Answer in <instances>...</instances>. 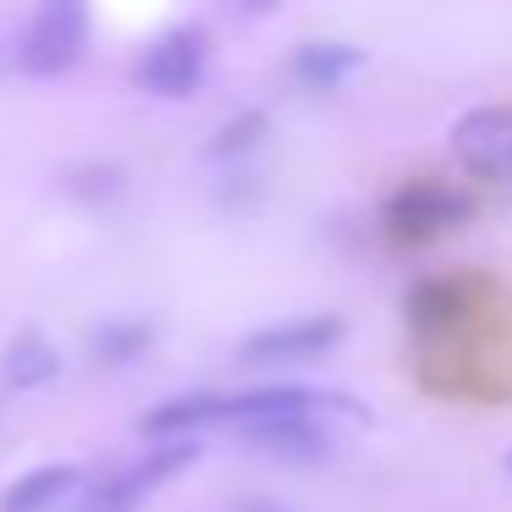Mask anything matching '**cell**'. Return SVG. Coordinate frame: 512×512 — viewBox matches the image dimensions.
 I'll use <instances>...</instances> for the list:
<instances>
[{
	"mask_svg": "<svg viewBox=\"0 0 512 512\" xmlns=\"http://www.w3.org/2000/svg\"><path fill=\"white\" fill-rule=\"evenodd\" d=\"M468 215H474V199H468L463 188H452V182H441V177H413L386 199L380 226H386V243L424 248V243H435V237L457 232Z\"/></svg>",
	"mask_w": 512,
	"mask_h": 512,
	"instance_id": "cell-1",
	"label": "cell"
},
{
	"mask_svg": "<svg viewBox=\"0 0 512 512\" xmlns=\"http://www.w3.org/2000/svg\"><path fill=\"white\" fill-rule=\"evenodd\" d=\"M83 45H89V0H39L17 61L34 78H61L83 61Z\"/></svg>",
	"mask_w": 512,
	"mask_h": 512,
	"instance_id": "cell-2",
	"label": "cell"
},
{
	"mask_svg": "<svg viewBox=\"0 0 512 512\" xmlns=\"http://www.w3.org/2000/svg\"><path fill=\"white\" fill-rule=\"evenodd\" d=\"M452 149L468 177L512 182V105H474L457 116Z\"/></svg>",
	"mask_w": 512,
	"mask_h": 512,
	"instance_id": "cell-3",
	"label": "cell"
},
{
	"mask_svg": "<svg viewBox=\"0 0 512 512\" xmlns=\"http://www.w3.org/2000/svg\"><path fill=\"white\" fill-rule=\"evenodd\" d=\"M138 89L160 94V100H188L204 83V39L193 28H171L138 56Z\"/></svg>",
	"mask_w": 512,
	"mask_h": 512,
	"instance_id": "cell-4",
	"label": "cell"
},
{
	"mask_svg": "<svg viewBox=\"0 0 512 512\" xmlns=\"http://www.w3.org/2000/svg\"><path fill=\"white\" fill-rule=\"evenodd\" d=\"M199 457V446L193 441H177V446H166V452H155V457H144V463H133V468H122V474H111L105 485H94L89 496L78 501V512H138V501L149 496V490H160L166 479H177L182 468Z\"/></svg>",
	"mask_w": 512,
	"mask_h": 512,
	"instance_id": "cell-5",
	"label": "cell"
},
{
	"mask_svg": "<svg viewBox=\"0 0 512 512\" xmlns=\"http://www.w3.org/2000/svg\"><path fill=\"white\" fill-rule=\"evenodd\" d=\"M347 325L336 314H309V320H287V325H270V331H254L237 353L243 364H309V358L331 353L342 342Z\"/></svg>",
	"mask_w": 512,
	"mask_h": 512,
	"instance_id": "cell-6",
	"label": "cell"
},
{
	"mask_svg": "<svg viewBox=\"0 0 512 512\" xmlns=\"http://www.w3.org/2000/svg\"><path fill=\"white\" fill-rule=\"evenodd\" d=\"M468 314H474V292L457 276H430L408 292V325L419 336H430V342L435 336H452Z\"/></svg>",
	"mask_w": 512,
	"mask_h": 512,
	"instance_id": "cell-7",
	"label": "cell"
},
{
	"mask_svg": "<svg viewBox=\"0 0 512 512\" xmlns=\"http://www.w3.org/2000/svg\"><path fill=\"white\" fill-rule=\"evenodd\" d=\"M237 435L270 457H287V463H320V457H331V441H325L320 419H259V424H237Z\"/></svg>",
	"mask_w": 512,
	"mask_h": 512,
	"instance_id": "cell-8",
	"label": "cell"
},
{
	"mask_svg": "<svg viewBox=\"0 0 512 512\" xmlns=\"http://www.w3.org/2000/svg\"><path fill=\"white\" fill-rule=\"evenodd\" d=\"M78 485H83V474H78L72 463L28 468L17 485H6V496H0V512H50L61 496H72Z\"/></svg>",
	"mask_w": 512,
	"mask_h": 512,
	"instance_id": "cell-9",
	"label": "cell"
},
{
	"mask_svg": "<svg viewBox=\"0 0 512 512\" xmlns=\"http://www.w3.org/2000/svg\"><path fill=\"white\" fill-rule=\"evenodd\" d=\"M0 375H6L12 391H45L50 380L61 375V353L39 331H23L12 347H6V358H0Z\"/></svg>",
	"mask_w": 512,
	"mask_h": 512,
	"instance_id": "cell-10",
	"label": "cell"
},
{
	"mask_svg": "<svg viewBox=\"0 0 512 512\" xmlns=\"http://www.w3.org/2000/svg\"><path fill=\"white\" fill-rule=\"evenodd\" d=\"M358 67H364V50H353V45H303L298 56H292V78L314 94L342 89Z\"/></svg>",
	"mask_w": 512,
	"mask_h": 512,
	"instance_id": "cell-11",
	"label": "cell"
},
{
	"mask_svg": "<svg viewBox=\"0 0 512 512\" xmlns=\"http://www.w3.org/2000/svg\"><path fill=\"white\" fill-rule=\"evenodd\" d=\"M215 408H221V397H210V391H188V397H171V402H160V408L144 419V430H149V435L199 430V424H215Z\"/></svg>",
	"mask_w": 512,
	"mask_h": 512,
	"instance_id": "cell-12",
	"label": "cell"
},
{
	"mask_svg": "<svg viewBox=\"0 0 512 512\" xmlns=\"http://www.w3.org/2000/svg\"><path fill=\"white\" fill-rule=\"evenodd\" d=\"M270 133V116L265 111H237L232 122H221L215 127V138L204 144V155L210 160H237V155H248V149H259V138Z\"/></svg>",
	"mask_w": 512,
	"mask_h": 512,
	"instance_id": "cell-13",
	"label": "cell"
},
{
	"mask_svg": "<svg viewBox=\"0 0 512 512\" xmlns=\"http://www.w3.org/2000/svg\"><path fill=\"white\" fill-rule=\"evenodd\" d=\"M149 342H155V331H149V325H138V320L105 325V331L94 336V358H100V364H127V358H138Z\"/></svg>",
	"mask_w": 512,
	"mask_h": 512,
	"instance_id": "cell-14",
	"label": "cell"
},
{
	"mask_svg": "<svg viewBox=\"0 0 512 512\" xmlns=\"http://www.w3.org/2000/svg\"><path fill=\"white\" fill-rule=\"evenodd\" d=\"M67 188L78 193V199H111V193L122 188V171L116 166H89V171H78Z\"/></svg>",
	"mask_w": 512,
	"mask_h": 512,
	"instance_id": "cell-15",
	"label": "cell"
},
{
	"mask_svg": "<svg viewBox=\"0 0 512 512\" xmlns=\"http://www.w3.org/2000/svg\"><path fill=\"white\" fill-rule=\"evenodd\" d=\"M237 512H281V507H270V501H243Z\"/></svg>",
	"mask_w": 512,
	"mask_h": 512,
	"instance_id": "cell-16",
	"label": "cell"
},
{
	"mask_svg": "<svg viewBox=\"0 0 512 512\" xmlns=\"http://www.w3.org/2000/svg\"><path fill=\"white\" fill-rule=\"evenodd\" d=\"M248 12H270V0H248Z\"/></svg>",
	"mask_w": 512,
	"mask_h": 512,
	"instance_id": "cell-17",
	"label": "cell"
},
{
	"mask_svg": "<svg viewBox=\"0 0 512 512\" xmlns=\"http://www.w3.org/2000/svg\"><path fill=\"white\" fill-rule=\"evenodd\" d=\"M507 463H512V457H507Z\"/></svg>",
	"mask_w": 512,
	"mask_h": 512,
	"instance_id": "cell-18",
	"label": "cell"
}]
</instances>
